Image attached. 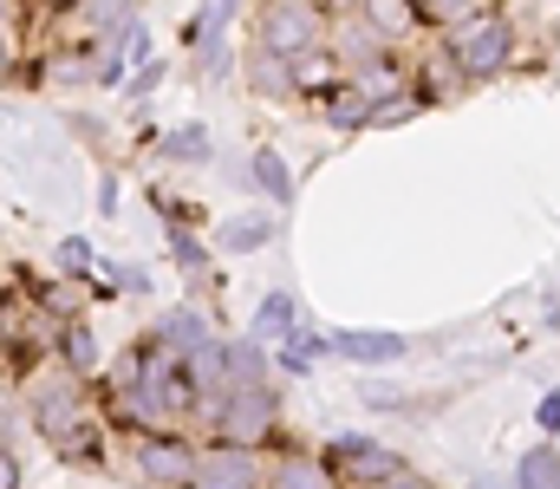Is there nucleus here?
I'll return each mask as SVG.
<instances>
[{
    "label": "nucleus",
    "mask_w": 560,
    "mask_h": 489,
    "mask_svg": "<svg viewBox=\"0 0 560 489\" xmlns=\"http://www.w3.org/2000/svg\"><path fill=\"white\" fill-rule=\"evenodd\" d=\"M430 39L456 59V72L469 79V92H476V85L509 79V72H515V59H522V26H515V13H509L502 0H489V7H482V13H469L463 26L430 33Z\"/></svg>",
    "instance_id": "nucleus-1"
},
{
    "label": "nucleus",
    "mask_w": 560,
    "mask_h": 489,
    "mask_svg": "<svg viewBox=\"0 0 560 489\" xmlns=\"http://www.w3.org/2000/svg\"><path fill=\"white\" fill-rule=\"evenodd\" d=\"M202 438L242 444V451H280V392L275 385H229L222 398L196 405Z\"/></svg>",
    "instance_id": "nucleus-2"
},
{
    "label": "nucleus",
    "mask_w": 560,
    "mask_h": 489,
    "mask_svg": "<svg viewBox=\"0 0 560 489\" xmlns=\"http://www.w3.org/2000/svg\"><path fill=\"white\" fill-rule=\"evenodd\" d=\"M92 379H79L72 365H59V359H39L26 379H20V405H26V418H33V431L52 444V438H66V431H79L85 418H98V405H92V392H85Z\"/></svg>",
    "instance_id": "nucleus-3"
},
{
    "label": "nucleus",
    "mask_w": 560,
    "mask_h": 489,
    "mask_svg": "<svg viewBox=\"0 0 560 489\" xmlns=\"http://www.w3.org/2000/svg\"><path fill=\"white\" fill-rule=\"evenodd\" d=\"M326 26L332 13L319 0H261L255 7V46L275 53V59H306L326 46Z\"/></svg>",
    "instance_id": "nucleus-4"
},
{
    "label": "nucleus",
    "mask_w": 560,
    "mask_h": 489,
    "mask_svg": "<svg viewBox=\"0 0 560 489\" xmlns=\"http://www.w3.org/2000/svg\"><path fill=\"white\" fill-rule=\"evenodd\" d=\"M319 457L339 470L346 489H372V484H385V477H398V470H411V457L392 451V444H378L372 431H339V438L319 444Z\"/></svg>",
    "instance_id": "nucleus-5"
},
{
    "label": "nucleus",
    "mask_w": 560,
    "mask_h": 489,
    "mask_svg": "<svg viewBox=\"0 0 560 489\" xmlns=\"http://www.w3.org/2000/svg\"><path fill=\"white\" fill-rule=\"evenodd\" d=\"M196 457H202V444L189 431H138V444H131V470L150 489H183L196 477Z\"/></svg>",
    "instance_id": "nucleus-6"
},
{
    "label": "nucleus",
    "mask_w": 560,
    "mask_h": 489,
    "mask_svg": "<svg viewBox=\"0 0 560 489\" xmlns=\"http://www.w3.org/2000/svg\"><path fill=\"white\" fill-rule=\"evenodd\" d=\"M189 489H268V451H242V444L202 438V457H196Z\"/></svg>",
    "instance_id": "nucleus-7"
},
{
    "label": "nucleus",
    "mask_w": 560,
    "mask_h": 489,
    "mask_svg": "<svg viewBox=\"0 0 560 489\" xmlns=\"http://www.w3.org/2000/svg\"><path fill=\"white\" fill-rule=\"evenodd\" d=\"M268 489H346V484H339V470L319 451L280 444V451H268Z\"/></svg>",
    "instance_id": "nucleus-8"
},
{
    "label": "nucleus",
    "mask_w": 560,
    "mask_h": 489,
    "mask_svg": "<svg viewBox=\"0 0 560 489\" xmlns=\"http://www.w3.org/2000/svg\"><path fill=\"white\" fill-rule=\"evenodd\" d=\"M332 352L346 365H398V359H411V339L385 333V326H346V333H332Z\"/></svg>",
    "instance_id": "nucleus-9"
},
{
    "label": "nucleus",
    "mask_w": 560,
    "mask_h": 489,
    "mask_svg": "<svg viewBox=\"0 0 560 489\" xmlns=\"http://www.w3.org/2000/svg\"><path fill=\"white\" fill-rule=\"evenodd\" d=\"M326 53H332L346 72H359L372 53H385V39H378V26H372L359 7H346V13H332V26H326Z\"/></svg>",
    "instance_id": "nucleus-10"
},
{
    "label": "nucleus",
    "mask_w": 560,
    "mask_h": 489,
    "mask_svg": "<svg viewBox=\"0 0 560 489\" xmlns=\"http://www.w3.org/2000/svg\"><path fill=\"white\" fill-rule=\"evenodd\" d=\"M313 112H319V125H326V131L359 138V131H372V112H378V105H372L352 79H339L332 92H319V98H313Z\"/></svg>",
    "instance_id": "nucleus-11"
},
{
    "label": "nucleus",
    "mask_w": 560,
    "mask_h": 489,
    "mask_svg": "<svg viewBox=\"0 0 560 489\" xmlns=\"http://www.w3.org/2000/svg\"><path fill=\"white\" fill-rule=\"evenodd\" d=\"M326 359H339V352H332V333H319L313 321H300V326H293V333L275 346V365H280V372H293V379L319 372Z\"/></svg>",
    "instance_id": "nucleus-12"
},
{
    "label": "nucleus",
    "mask_w": 560,
    "mask_h": 489,
    "mask_svg": "<svg viewBox=\"0 0 560 489\" xmlns=\"http://www.w3.org/2000/svg\"><path fill=\"white\" fill-rule=\"evenodd\" d=\"M359 13L378 26V39H385V46H418V39H430V33H423L418 0H365Z\"/></svg>",
    "instance_id": "nucleus-13"
},
{
    "label": "nucleus",
    "mask_w": 560,
    "mask_h": 489,
    "mask_svg": "<svg viewBox=\"0 0 560 489\" xmlns=\"http://www.w3.org/2000/svg\"><path fill=\"white\" fill-rule=\"evenodd\" d=\"M242 72H248V92H255V98H280V105L300 98V85H293V59H275V53L248 46V53H242Z\"/></svg>",
    "instance_id": "nucleus-14"
},
{
    "label": "nucleus",
    "mask_w": 560,
    "mask_h": 489,
    "mask_svg": "<svg viewBox=\"0 0 560 489\" xmlns=\"http://www.w3.org/2000/svg\"><path fill=\"white\" fill-rule=\"evenodd\" d=\"M268 242H275V216H268V209H248V216L215 222V248H222V255H255V248H268Z\"/></svg>",
    "instance_id": "nucleus-15"
},
{
    "label": "nucleus",
    "mask_w": 560,
    "mask_h": 489,
    "mask_svg": "<svg viewBox=\"0 0 560 489\" xmlns=\"http://www.w3.org/2000/svg\"><path fill=\"white\" fill-rule=\"evenodd\" d=\"M209 333H215V326H209V314H202V307H170L163 321L150 326V339H156L163 352H196Z\"/></svg>",
    "instance_id": "nucleus-16"
},
{
    "label": "nucleus",
    "mask_w": 560,
    "mask_h": 489,
    "mask_svg": "<svg viewBox=\"0 0 560 489\" xmlns=\"http://www.w3.org/2000/svg\"><path fill=\"white\" fill-rule=\"evenodd\" d=\"M300 321H306L300 294H287V288H275V294H261V307H255V326H248V333H255L261 346H280V339H287V333H293Z\"/></svg>",
    "instance_id": "nucleus-17"
},
{
    "label": "nucleus",
    "mask_w": 560,
    "mask_h": 489,
    "mask_svg": "<svg viewBox=\"0 0 560 489\" xmlns=\"http://www.w3.org/2000/svg\"><path fill=\"white\" fill-rule=\"evenodd\" d=\"M248 183L268 196V209H287V202H293V170H287V158H280L275 144H261V151L248 158Z\"/></svg>",
    "instance_id": "nucleus-18"
},
{
    "label": "nucleus",
    "mask_w": 560,
    "mask_h": 489,
    "mask_svg": "<svg viewBox=\"0 0 560 489\" xmlns=\"http://www.w3.org/2000/svg\"><path fill=\"white\" fill-rule=\"evenodd\" d=\"M52 359H59V365H72L79 379H92V372L105 365V359H98V333H92V326L79 321V314H72L66 326H59V346H52Z\"/></svg>",
    "instance_id": "nucleus-19"
},
{
    "label": "nucleus",
    "mask_w": 560,
    "mask_h": 489,
    "mask_svg": "<svg viewBox=\"0 0 560 489\" xmlns=\"http://www.w3.org/2000/svg\"><path fill=\"white\" fill-rule=\"evenodd\" d=\"M275 346H261L255 333L248 339H229V385H275Z\"/></svg>",
    "instance_id": "nucleus-20"
},
{
    "label": "nucleus",
    "mask_w": 560,
    "mask_h": 489,
    "mask_svg": "<svg viewBox=\"0 0 560 489\" xmlns=\"http://www.w3.org/2000/svg\"><path fill=\"white\" fill-rule=\"evenodd\" d=\"M515 489H560V444L541 438L515 457Z\"/></svg>",
    "instance_id": "nucleus-21"
},
{
    "label": "nucleus",
    "mask_w": 560,
    "mask_h": 489,
    "mask_svg": "<svg viewBox=\"0 0 560 489\" xmlns=\"http://www.w3.org/2000/svg\"><path fill=\"white\" fill-rule=\"evenodd\" d=\"M156 151L170 163H215V138H209L202 125H176V131L156 138Z\"/></svg>",
    "instance_id": "nucleus-22"
},
{
    "label": "nucleus",
    "mask_w": 560,
    "mask_h": 489,
    "mask_svg": "<svg viewBox=\"0 0 560 489\" xmlns=\"http://www.w3.org/2000/svg\"><path fill=\"white\" fill-rule=\"evenodd\" d=\"M163 248H170V261H176L189 281H202V275H209V261H215V255H209V242H202L196 229H163Z\"/></svg>",
    "instance_id": "nucleus-23"
},
{
    "label": "nucleus",
    "mask_w": 560,
    "mask_h": 489,
    "mask_svg": "<svg viewBox=\"0 0 560 489\" xmlns=\"http://www.w3.org/2000/svg\"><path fill=\"white\" fill-rule=\"evenodd\" d=\"M229 72H235V46H229V33H202V39H196V79L215 85V79H229Z\"/></svg>",
    "instance_id": "nucleus-24"
},
{
    "label": "nucleus",
    "mask_w": 560,
    "mask_h": 489,
    "mask_svg": "<svg viewBox=\"0 0 560 489\" xmlns=\"http://www.w3.org/2000/svg\"><path fill=\"white\" fill-rule=\"evenodd\" d=\"M489 0H418L423 13V33H450V26H463L469 13H482Z\"/></svg>",
    "instance_id": "nucleus-25"
},
{
    "label": "nucleus",
    "mask_w": 560,
    "mask_h": 489,
    "mask_svg": "<svg viewBox=\"0 0 560 489\" xmlns=\"http://www.w3.org/2000/svg\"><path fill=\"white\" fill-rule=\"evenodd\" d=\"M59 275H72V281L92 275V242H85V235H66V242H59Z\"/></svg>",
    "instance_id": "nucleus-26"
},
{
    "label": "nucleus",
    "mask_w": 560,
    "mask_h": 489,
    "mask_svg": "<svg viewBox=\"0 0 560 489\" xmlns=\"http://www.w3.org/2000/svg\"><path fill=\"white\" fill-rule=\"evenodd\" d=\"M359 398H365V411H418V398L398 392V385H365Z\"/></svg>",
    "instance_id": "nucleus-27"
},
{
    "label": "nucleus",
    "mask_w": 560,
    "mask_h": 489,
    "mask_svg": "<svg viewBox=\"0 0 560 489\" xmlns=\"http://www.w3.org/2000/svg\"><path fill=\"white\" fill-rule=\"evenodd\" d=\"M156 216H163L170 229H196V222H202L196 202H176V196H163V189H156Z\"/></svg>",
    "instance_id": "nucleus-28"
},
{
    "label": "nucleus",
    "mask_w": 560,
    "mask_h": 489,
    "mask_svg": "<svg viewBox=\"0 0 560 489\" xmlns=\"http://www.w3.org/2000/svg\"><path fill=\"white\" fill-rule=\"evenodd\" d=\"M535 431L560 444V385H555V392H541V405H535Z\"/></svg>",
    "instance_id": "nucleus-29"
},
{
    "label": "nucleus",
    "mask_w": 560,
    "mask_h": 489,
    "mask_svg": "<svg viewBox=\"0 0 560 489\" xmlns=\"http://www.w3.org/2000/svg\"><path fill=\"white\" fill-rule=\"evenodd\" d=\"M163 85V59H150V66H138V79H131V98H150Z\"/></svg>",
    "instance_id": "nucleus-30"
},
{
    "label": "nucleus",
    "mask_w": 560,
    "mask_h": 489,
    "mask_svg": "<svg viewBox=\"0 0 560 489\" xmlns=\"http://www.w3.org/2000/svg\"><path fill=\"white\" fill-rule=\"evenodd\" d=\"M372 489H443V484H430L423 470H398V477H385V484H372Z\"/></svg>",
    "instance_id": "nucleus-31"
},
{
    "label": "nucleus",
    "mask_w": 560,
    "mask_h": 489,
    "mask_svg": "<svg viewBox=\"0 0 560 489\" xmlns=\"http://www.w3.org/2000/svg\"><path fill=\"white\" fill-rule=\"evenodd\" d=\"M0 489H20V457H13V444H0Z\"/></svg>",
    "instance_id": "nucleus-32"
},
{
    "label": "nucleus",
    "mask_w": 560,
    "mask_h": 489,
    "mask_svg": "<svg viewBox=\"0 0 560 489\" xmlns=\"http://www.w3.org/2000/svg\"><path fill=\"white\" fill-rule=\"evenodd\" d=\"M541 333H560V288L541 301Z\"/></svg>",
    "instance_id": "nucleus-33"
},
{
    "label": "nucleus",
    "mask_w": 560,
    "mask_h": 489,
    "mask_svg": "<svg viewBox=\"0 0 560 489\" xmlns=\"http://www.w3.org/2000/svg\"><path fill=\"white\" fill-rule=\"evenodd\" d=\"M98 209H105V216L118 209V176H105V183H98Z\"/></svg>",
    "instance_id": "nucleus-34"
},
{
    "label": "nucleus",
    "mask_w": 560,
    "mask_h": 489,
    "mask_svg": "<svg viewBox=\"0 0 560 489\" xmlns=\"http://www.w3.org/2000/svg\"><path fill=\"white\" fill-rule=\"evenodd\" d=\"M326 13H346V7H365V0H319Z\"/></svg>",
    "instance_id": "nucleus-35"
},
{
    "label": "nucleus",
    "mask_w": 560,
    "mask_h": 489,
    "mask_svg": "<svg viewBox=\"0 0 560 489\" xmlns=\"http://www.w3.org/2000/svg\"><path fill=\"white\" fill-rule=\"evenodd\" d=\"M138 489H150V484H138Z\"/></svg>",
    "instance_id": "nucleus-36"
}]
</instances>
